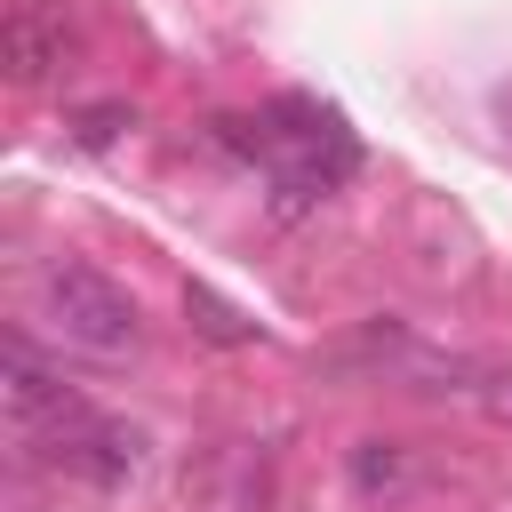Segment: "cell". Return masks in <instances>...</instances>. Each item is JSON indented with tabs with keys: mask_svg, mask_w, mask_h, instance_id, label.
Wrapping results in <instances>:
<instances>
[{
	"mask_svg": "<svg viewBox=\"0 0 512 512\" xmlns=\"http://www.w3.org/2000/svg\"><path fill=\"white\" fill-rule=\"evenodd\" d=\"M40 320L56 344L88 352V360H128L144 336V312L120 280H104L96 264H48L40 272Z\"/></svg>",
	"mask_w": 512,
	"mask_h": 512,
	"instance_id": "6da1fadb",
	"label": "cell"
},
{
	"mask_svg": "<svg viewBox=\"0 0 512 512\" xmlns=\"http://www.w3.org/2000/svg\"><path fill=\"white\" fill-rule=\"evenodd\" d=\"M40 456H48L56 472H72V480L112 488V480L136 472V432H120V424H104V416H88V408H64L56 424H40Z\"/></svg>",
	"mask_w": 512,
	"mask_h": 512,
	"instance_id": "7a4b0ae2",
	"label": "cell"
},
{
	"mask_svg": "<svg viewBox=\"0 0 512 512\" xmlns=\"http://www.w3.org/2000/svg\"><path fill=\"white\" fill-rule=\"evenodd\" d=\"M0 392H8V416H16L24 432H40V424H56L64 408H80V400L64 392V376H56L24 336H8V344H0Z\"/></svg>",
	"mask_w": 512,
	"mask_h": 512,
	"instance_id": "3957f363",
	"label": "cell"
},
{
	"mask_svg": "<svg viewBox=\"0 0 512 512\" xmlns=\"http://www.w3.org/2000/svg\"><path fill=\"white\" fill-rule=\"evenodd\" d=\"M64 56H72V24L48 0H16L8 8V80L16 88H40Z\"/></svg>",
	"mask_w": 512,
	"mask_h": 512,
	"instance_id": "277c9868",
	"label": "cell"
},
{
	"mask_svg": "<svg viewBox=\"0 0 512 512\" xmlns=\"http://www.w3.org/2000/svg\"><path fill=\"white\" fill-rule=\"evenodd\" d=\"M408 360H416V352H408V328H400V320H360L344 344L320 352L328 376H384V368H408Z\"/></svg>",
	"mask_w": 512,
	"mask_h": 512,
	"instance_id": "5b68a950",
	"label": "cell"
},
{
	"mask_svg": "<svg viewBox=\"0 0 512 512\" xmlns=\"http://www.w3.org/2000/svg\"><path fill=\"white\" fill-rule=\"evenodd\" d=\"M352 480H360V496H384V488H400V480H408V456H400L392 440H360Z\"/></svg>",
	"mask_w": 512,
	"mask_h": 512,
	"instance_id": "8992f818",
	"label": "cell"
},
{
	"mask_svg": "<svg viewBox=\"0 0 512 512\" xmlns=\"http://www.w3.org/2000/svg\"><path fill=\"white\" fill-rule=\"evenodd\" d=\"M184 304H192V312H200V328H208V336H216V344H248V328H240V320H232V312H224V304H216V296H208V288H192V296H184Z\"/></svg>",
	"mask_w": 512,
	"mask_h": 512,
	"instance_id": "52a82bcc",
	"label": "cell"
},
{
	"mask_svg": "<svg viewBox=\"0 0 512 512\" xmlns=\"http://www.w3.org/2000/svg\"><path fill=\"white\" fill-rule=\"evenodd\" d=\"M472 392H480V408H488L496 424H512V368H488V376H480Z\"/></svg>",
	"mask_w": 512,
	"mask_h": 512,
	"instance_id": "ba28073f",
	"label": "cell"
},
{
	"mask_svg": "<svg viewBox=\"0 0 512 512\" xmlns=\"http://www.w3.org/2000/svg\"><path fill=\"white\" fill-rule=\"evenodd\" d=\"M120 120H128V112H120V104H96V112H88V120H80V136H88V144H104V136H112V128H120Z\"/></svg>",
	"mask_w": 512,
	"mask_h": 512,
	"instance_id": "9c48e42d",
	"label": "cell"
},
{
	"mask_svg": "<svg viewBox=\"0 0 512 512\" xmlns=\"http://www.w3.org/2000/svg\"><path fill=\"white\" fill-rule=\"evenodd\" d=\"M496 112H504V136H512V88H504V104H496Z\"/></svg>",
	"mask_w": 512,
	"mask_h": 512,
	"instance_id": "30bf717a",
	"label": "cell"
}]
</instances>
